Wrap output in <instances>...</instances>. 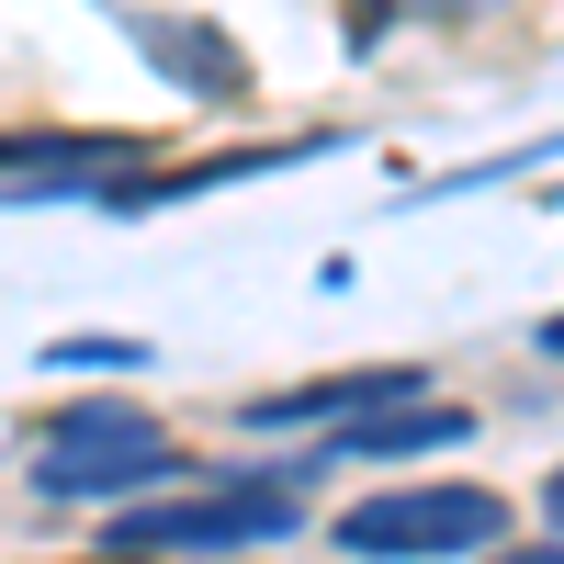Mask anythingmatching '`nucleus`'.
Returning <instances> with one entry per match:
<instances>
[{
	"instance_id": "nucleus-9",
	"label": "nucleus",
	"mask_w": 564,
	"mask_h": 564,
	"mask_svg": "<svg viewBox=\"0 0 564 564\" xmlns=\"http://www.w3.org/2000/svg\"><path fill=\"white\" fill-rule=\"evenodd\" d=\"M542 350H553V361H564V316H542Z\"/></svg>"
},
{
	"instance_id": "nucleus-8",
	"label": "nucleus",
	"mask_w": 564,
	"mask_h": 564,
	"mask_svg": "<svg viewBox=\"0 0 564 564\" xmlns=\"http://www.w3.org/2000/svg\"><path fill=\"white\" fill-rule=\"evenodd\" d=\"M395 12H486V0H395Z\"/></svg>"
},
{
	"instance_id": "nucleus-1",
	"label": "nucleus",
	"mask_w": 564,
	"mask_h": 564,
	"mask_svg": "<svg viewBox=\"0 0 564 564\" xmlns=\"http://www.w3.org/2000/svg\"><path fill=\"white\" fill-rule=\"evenodd\" d=\"M170 475H181V441L124 395H90L34 441V497H57V508H113L135 486H170Z\"/></svg>"
},
{
	"instance_id": "nucleus-10",
	"label": "nucleus",
	"mask_w": 564,
	"mask_h": 564,
	"mask_svg": "<svg viewBox=\"0 0 564 564\" xmlns=\"http://www.w3.org/2000/svg\"><path fill=\"white\" fill-rule=\"evenodd\" d=\"M542 508H553V531H564V475H553V486H542Z\"/></svg>"
},
{
	"instance_id": "nucleus-6",
	"label": "nucleus",
	"mask_w": 564,
	"mask_h": 564,
	"mask_svg": "<svg viewBox=\"0 0 564 564\" xmlns=\"http://www.w3.org/2000/svg\"><path fill=\"white\" fill-rule=\"evenodd\" d=\"M135 361H148L135 339H57L45 350V372H135Z\"/></svg>"
},
{
	"instance_id": "nucleus-7",
	"label": "nucleus",
	"mask_w": 564,
	"mask_h": 564,
	"mask_svg": "<svg viewBox=\"0 0 564 564\" xmlns=\"http://www.w3.org/2000/svg\"><path fill=\"white\" fill-rule=\"evenodd\" d=\"M508 564H564V542H520V553H508Z\"/></svg>"
},
{
	"instance_id": "nucleus-5",
	"label": "nucleus",
	"mask_w": 564,
	"mask_h": 564,
	"mask_svg": "<svg viewBox=\"0 0 564 564\" xmlns=\"http://www.w3.org/2000/svg\"><path fill=\"white\" fill-rule=\"evenodd\" d=\"M452 441H475V417L417 395V406H372L350 430H327V463H406V452H452Z\"/></svg>"
},
{
	"instance_id": "nucleus-3",
	"label": "nucleus",
	"mask_w": 564,
	"mask_h": 564,
	"mask_svg": "<svg viewBox=\"0 0 564 564\" xmlns=\"http://www.w3.org/2000/svg\"><path fill=\"white\" fill-rule=\"evenodd\" d=\"M497 531H508V497L486 486H384L339 508V553L361 564H441V553H486Z\"/></svg>"
},
{
	"instance_id": "nucleus-2",
	"label": "nucleus",
	"mask_w": 564,
	"mask_h": 564,
	"mask_svg": "<svg viewBox=\"0 0 564 564\" xmlns=\"http://www.w3.org/2000/svg\"><path fill=\"white\" fill-rule=\"evenodd\" d=\"M294 520H305V475H238V486H204V497L124 508L113 542L124 553H249V542H282Z\"/></svg>"
},
{
	"instance_id": "nucleus-11",
	"label": "nucleus",
	"mask_w": 564,
	"mask_h": 564,
	"mask_svg": "<svg viewBox=\"0 0 564 564\" xmlns=\"http://www.w3.org/2000/svg\"><path fill=\"white\" fill-rule=\"evenodd\" d=\"M113 564H135V553H113Z\"/></svg>"
},
{
	"instance_id": "nucleus-4",
	"label": "nucleus",
	"mask_w": 564,
	"mask_h": 564,
	"mask_svg": "<svg viewBox=\"0 0 564 564\" xmlns=\"http://www.w3.org/2000/svg\"><path fill=\"white\" fill-rule=\"evenodd\" d=\"M113 23L135 34V57H148L170 90H193V102H238L249 90V57L215 23H193V12H135V0H113Z\"/></svg>"
}]
</instances>
